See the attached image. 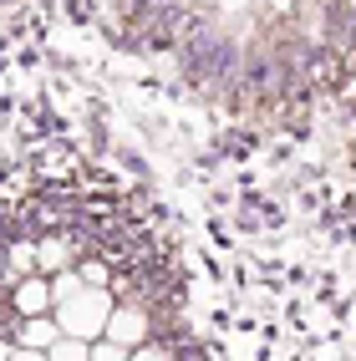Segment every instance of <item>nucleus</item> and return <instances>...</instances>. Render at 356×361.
Returning a JSON list of instances; mask_svg holds the SVG:
<instances>
[{
  "instance_id": "nucleus-1",
  "label": "nucleus",
  "mask_w": 356,
  "mask_h": 361,
  "mask_svg": "<svg viewBox=\"0 0 356 361\" xmlns=\"http://www.w3.org/2000/svg\"><path fill=\"white\" fill-rule=\"evenodd\" d=\"M112 290H77L71 300L56 305V326L61 336H71V341H102V331H107V316H112Z\"/></svg>"
},
{
  "instance_id": "nucleus-2",
  "label": "nucleus",
  "mask_w": 356,
  "mask_h": 361,
  "mask_svg": "<svg viewBox=\"0 0 356 361\" xmlns=\"http://www.w3.org/2000/svg\"><path fill=\"white\" fill-rule=\"evenodd\" d=\"M107 341H117L123 351H137V346H148L153 341V316L142 310L137 300H128V305H112V316H107Z\"/></svg>"
},
{
  "instance_id": "nucleus-3",
  "label": "nucleus",
  "mask_w": 356,
  "mask_h": 361,
  "mask_svg": "<svg viewBox=\"0 0 356 361\" xmlns=\"http://www.w3.org/2000/svg\"><path fill=\"white\" fill-rule=\"evenodd\" d=\"M11 310H16V321L46 316V310H51V280H46V275L16 280V285H11Z\"/></svg>"
},
{
  "instance_id": "nucleus-4",
  "label": "nucleus",
  "mask_w": 356,
  "mask_h": 361,
  "mask_svg": "<svg viewBox=\"0 0 356 361\" xmlns=\"http://www.w3.org/2000/svg\"><path fill=\"white\" fill-rule=\"evenodd\" d=\"M11 341L16 346H31V351H51L61 341V326L51 316H31V321H16L11 326Z\"/></svg>"
},
{
  "instance_id": "nucleus-5",
  "label": "nucleus",
  "mask_w": 356,
  "mask_h": 361,
  "mask_svg": "<svg viewBox=\"0 0 356 361\" xmlns=\"http://www.w3.org/2000/svg\"><path fill=\"white\" fill-rule=\"evenodd\" d=\"M71 264V239L66 234H46L36 239V275H56Z\"/></svg>"
},
{
  "instance_id": "nucleus-6",
  "label": "nucleus",
  "mask_w": 356,
  "mask_h": 361,
  "mask_svg": "<svg viewBox=\"0 0 356 361\" xmlns=\"http://www.w3.org/2000/svg\"><path fill=\"white\" fill-rule=\"evenodd\" d=\"M6 259H11V275H16V280L36 275V239H11Z\"/></svg>"
},
{
  "instance_id": "nucleus-7",
  "label": "nucleus",
  "mask_w": 356,
  "mask_h": 361,
  "mask_svg": "<svg viewBox=\"0 0 356 361\" xmlns=\"http://www.w3.org/2000/svg\"><path fill=\"white\" fill-rule=\"evenodd\" d=\"M51 280V305H61V300H71L77 290H87L82 285V275H77V264H66V270H56V275H46Z\"/></svg>"
},
{
  "instance_id": "nucleus-8",
  "label": "nucleus",
  "mask_w": 356,
  "mask_h": 361,
  "mask_svg": "<svg viewBox=\"0 0 356 361\" xmlns=\"http://www.w3.org/2000/svg\"><path fill=\"white\" fill-rule=\"evenodd\" d=\"M77 275H82V285H87V290H107V285H112L107 259H82V264H77Z\"/></svg>"
},
{
  "instance_id": "nucleus-9",
  "label": "nucleus",
  "mask_w": 356,
  "mask_h": 361,
  "mask_svg": "<svg viewBox=\"0 0 356 361\" xmlns=\"http://www.w3.org/2000/svg\"><path fill=\"white\" fill-rule=\"evenodd\" d=\"M92 356V346L87 341H71V336H61V341L46 351V361H87Z\"/></svg>"
},
{
  "instance_id": "nucleus-10",
  "label": "nucleus",
  "mask_w": 356,
  "mask_h": 361,
  "mask_svg": "<svg viewBox=\"0 0 356 361\" xmlns=\"http://www.w3.org/2000/svg\"><path fill=\"white\" fill-rule=\"evenodd\" d=\"M87 361H128V351L102 336V341H92V356H87Z\"/></svg>"
},
{
  "instance_id": "nucleus-11",
  "label": "nucleus",
  "mask_w": 356,
  "mask_h": 361,
  "mask_svg": "<svg viewBox=\"0 0 356 361\" xmlns=\"http://www.w3.org/2000/svg\"><path fill=\"white\" fill-rule=\"evenodd\" d=\"M128 361H173V351H168V346H158V341H148V346L128 351Z\"/></svg>"
},
{
  "instance_id": "nucleus-12",
  "label": "nucleus",
  "mask_w": 356,
  "mask_h": 361,
  "mask_svg": "<svg viewBox=\"0 0 356 361\" xmlns=\"http://www.w3.org/2000/svg\"><path fill=\"white\" fill-rule=\"evenodd\" d=\"M11 361H46V351H31V346H16Z\"/></svg>"
},
{
  "instance_id": "nucleus-13",
  "label": "nucleus",
  "mask_w": 356,
  "mask_h": 361,
  "mask_svg": "<svg viewBox=\"0 0 356 361\" xmlns=\"http://www.w3.org/2000/svg\"><path fill=\"white\" fill-rule=\"evenodd\" d=\"M11 351H16V341H0V361H11Z\"/></svg>"
}]
</instances>
